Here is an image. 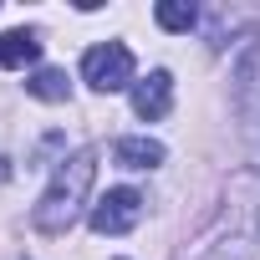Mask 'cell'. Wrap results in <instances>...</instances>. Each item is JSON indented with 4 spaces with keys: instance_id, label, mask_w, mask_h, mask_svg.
I'll return each mask as SVG.
<instances>
[{
    "instance_id": "cell-5",
    "label": "cell",
    "mask_w": 260,
    "mask_h": 260,
    "mask_svg": "<svg viewBox=\"0 0 260 260\" xmlns=\"http://www.w3.org/2000/svg\"><path fill=\"white\" fill-rule=\"evenodd\" d=\"M169 107H174V77L158 67V72H148L143 82H133V112L143 117V122H158V117H169Z\"/></svg>"
},
{
    "instance_id": "cell-1",
    "label": "cell",
    "mask_w": 260,
    "mask_h": 260,
    "mask_svg": "<svg viewBox=\"0 0 260 260\" xmlns=\"http://www.w3.org/2000/svg\"><path fill=\"white\" fill-rule=\"evenodd\" d=\"M92 179H97V148H77L72 158H61L46 194H41V204L31 209V224L41 235H67L77 224L87 194H92Z\"/></svg>"
},
{
    "instance_id": "cell-4",
    "label": "cell",
    "mask_w": 260,
    "mask_h": 260,
    "mask_svg": "<svg viewBox=\"0 0 260 260\" xmlns=\"http://www.w3.org/2000/svg\"><path fill=\"white\" fill-rule=\"evenodd\" d=\"M235 102H240V133H245V148H250V158L260 164V61H255V56L240 67V92H235Z\"/></svg>"
},
{
    "instance_id": "cell-3",
    "label": "cell",
    "mask_w": 260,
    "mask_h": 260,
    "mask_svg": "<svg viewBox=\"0 0 260 260\" xmlns=\"http://www.w3.org/2000/svg\"><path fill=\"white\" fill-rule=\"evenodd\" d=\"M138 219H143V194L138 189H107L92 204V230L97 235H127Z\"/></svg>"
},
{
    "instance_id": "cell-7",
    "label": "cell",
    "mask_w": 260,
    "mask_h": 260,
    "mask_svg": "<svg viewBox=\"0 0 260 260\" xmlns=\"http://www.w3.org/2000/svg\"><path fill=\"white\" fill-rule=\"evenodd\" d=\"M36 56H41V41H36V31H6V36H0V67L21 72V67H31Z\"/></svg>"
},
{
    "instance_id": "cell-8",
    "label": "cell",
    "mask_w": 260,
    "mask_h": 260,
    "mask_svg": "<svg viewBox=\"0 0 260 260\" xmlns=\"http://www.w3.org/2000/svg\"><path fill=\"white\" fill-rule=\"evenodd\" d=\"M26 92H31V97H41V102H67V97H72V82H67V72H61V67H41V72H31Z\"/></svg>"
},
{
    "instance_id": "cell-6",
    "label": "cell",
    "mask_w": 260,
    "mask_h": 260,
    "mask_svg": "<svg viewBox=\"0 0 260 260\" xmlns=\"http://www.w3.org/2000/svg\"><path fill=\"white\" fill-rule=\"evenodd\" d=\"M112 158H117L122 169H158V164H164V143L148 138V133H133V138H117Z\"/></svg>"
},
{
    "instance_id": "cell-10",
    "label": "cell",
    "mask_w": 260,
    "mask_h": 260,
    "mask_svg": "<svg viewBox=\"0 0 260 260\" xmlns=\"http://www.w3.org/2000/svg\"><path fill=\"white\" fill-rule=\"evenodd\" d=\"M199 260H250V250H245L240 240H219V245H209Z\"/></svg>"
},
{
    "instance_id": "cell-2",
    "label": "cell",
    "mask_w": 260,
    "mask_h": 260,
    "mask_svg": "<svg viewBox=\"0 0 260 260\" xmlns=\"http://www.w3.org/2000/svg\"><path fill=\"white\" fill-rule=\"evenodd\" d=\"M82 82L92 92H122L133 87V51H127L122 41H102L82 56Z\"/></svg>"
},
{
    "instance_id": "cell-9",
    "label": "cell",
    "mask_w": 260,
    "mask_h": 260,
    "mask_svg": "<svg viewBox=\"0 0 260 260\" xmlns=\"http://www.w3.org/2000/svg\"><path fill=\"white\" fill-rule=\"evenodd\" d=\"M153 21H158L164 31H174V36H184V31H194V21H199V11L189 6V0H164V6L153 11Z\"/></svg>"
}]
</instances>
